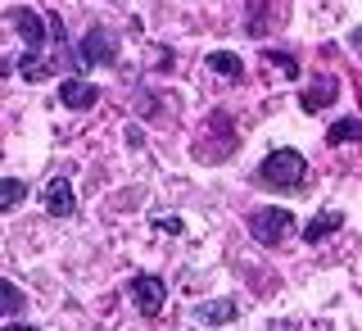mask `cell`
Instances as JSON below:
<instances>
[{
    "mask_svg": "<svg viewBox=\"0 0 362 331\" xmlns=\"http://www.w3.org/2000/svg\"><path fill=\"white\" fill-rule=\"evenodd\" d=\"M204 68L218 73V77H226V82H240V77H245V60H240V55H231V50H213L209 60H204Z\"/></svg>",
    "mask_w": 362,
    "mask_h": 331,
    "instance_id": "11",
    "label": "cell"
},
{
    "mask_svg": "<svg viewBox=\"0 0 362 331\" xmlns=\"http://www.w3.org/2000/svg\"><path fill=\"white\" fill-rule=\"evenodd\" d=\"M59 105L73 109V113H86V109L100 105V86L73 73V77H64V82H59Z\"/></svg>",
    "mask_w": 362,
    "mask_h": 331,
    "instance_id": "7",
    "label": "cell"
},
{
    "mask_svg": "<svg viewBox=\"0 0 362 331\" xmlns=\"http://www.w3.org/2000/svg\"><path fill=\"white\" fill-rule=\"evenodd\" d=\"M73 60H77V73H86V68H95V64H113L118 60V32L105 28V23H90L86 37L77 41Z\"/></svg>",
    "mask_w": 362,
    "mask_h": 331,
    "instance_id": "4",
    "label": "cell"
},
{
    "mask_svg": "<svg viewBox=\"0 0 362 331\" xmlns=\"http://www.w3.org/2000/svg\"><path fill=\"white\" fill-rule=\"evenodd\" d=\"M9 68H14V60H5V55H0V77H5Z\"/></svg>",
    "mask_w": 362,
    "mask_h": 331,
    "instance_id": "18",
    "label": "cell"
},
{
    "mask_svg": "<svg viewBox=\"0 0 362 331\" xmlns=\"http://www.w3.org/2000/svg\"><path fill=\"white\" fill-rule=\"evenodd\" d=\"M245 223H249V236H254L258 245H267V249H276L281 241L294 236V213L281 209V204H263V209H254Z\"/></svg>",
    "mask_w": 362,
    "mask_h": 331,
    "instance_id": "3",
    "label": "cell"
},
{
    "mask_svg": "<svg viewBox=\"0 0 362 331\" xmlns=\"http://www.w3.org/2000/svg\"><path fill=\"white\" fill-rule=\"evenodd\" d=\"M303 177H308V159H303L299 150H290V145H281V150H272L263 164H258L254 181L267 191H299Z\"/></svg>",
    "mask_w": 362,
    "mask_h": 331,
    "instance_id": "2",
    "label": "cell"
},
{
    "mask_svg": "<svg viewBox=\"0 0 362 331\" xmlns=\"http://www.w3.org/2000/svg\"><path fill=\"white\" fill-rule=\"evenodd\" d=\"M5 23L23 37V45L28 50L14 60L18 68V77H28V82H41V64H45V45H50V32H45V14H37V9H28V5H14L5 14Z\"/></svg>",
    "mask_w": 362,
    "mask_h": 331,
    "instance_id": "1",
    "label": "cell"
},
{
    "mask_svg": "<svg viewBox=\"0 0 362 331\" xmlns=\"http://www.w3.org/2000/svg\"><path fill=\"white\" fill-rule=\"evenodd\" d=\"M23 200H28V181L23 177H0V213L18 209Z\"/></svg>",
    "mask_w": 362,
    "mask_h": 331,
    "instance_id": "14",
    "label": "cell"
},
{
    "mask_svg": "<svg viewBox=\"0 0 362 331\" xmlns=\"http://www.w3.org/2000/svg\"><path fill=\"white\" fill-rule=\"evenodd\" d=\"M136 113H141V118H158V113H154V96H150V91H145V96H136Z\"/></svg>",
    "mask_w": 362,
    "mask_h": 331,
    "instance_id": "17",
    "label": "cell"
},
{
    "mask_svg": "<svg viewBox=\"0 0 362 331\" xmlns=\"http://www.w3.org/2000/svg\"><path fill=\"white\" fill-rule=\"evenodd\" d=\"M339 96V77L335 73H322L313 82V91H303V113H322V105H331Z\"/></svg>",
    "mask_w": 362,
    "mask_h": 331,
    "instance_id": "9",
    "label": "cell"
},
{
    "mask_svg": "<svg viewBox=\"0 0 362 331\" xmlns=\"http://www.w3.org/2000/svg\"><path fill=\"white\" fill-rule=\"evenodd\" d=\"M349 141H362V123L349 113V118H335L326 128V145H349Z\"/></svg>",
    "mask_w": 362,
    "mask_h": 331,
    "instance_id": "13",
    "label": "cell"
},
{
    "mask_svg": "<svg viewBox=\"0 0 362 331\" xmlns=\"http://www.w3.org/2000/svg\"><path fill=\"white\" fill-rule=\"evenodd\" d=\"M154 227H158V232H186V223H181L177 213H158V218H154Z\"/></svg>",
    "mask_w": 362,
    "mask_h": 331,
    "instance_id": "16",
    "label": "cell"
},
{
    "mask_svg": "<svg viewBox=\"0 0 362 331\" xmlns=\"http://www.w3.org/2000/svg\"><path fill=\"white\" fill-rule=\"evenodd\" d=\"M23 313H28V295H23L9 277H0V318H14L18 322Z\"/></svg>",
    "mask_w": 362,
    "mask_h": 331,
    "instance_id": "12",
    "label": "cell"
},
{
    "mask_svg": "<svg viewBox=\"0 0 362 331\" xmlns=\"http://www.w3.org/2000/svg\"><path fill=\"white\" fill-rule=\"evenodd\" d=\"M132 300H136V309L145 318H158L163 313V300H168L163 277H158V272H136L132 277Z\"/></svg>",
    "mask_w": 362,
    "mask_h": 331,
    "instance_id": "5",
    "label": "cell"
},
{
    "mask_svg": "<svg viewBox=\"0 0 362 331\" xmlns=\"http://www.w3.org/2000/svg\"><path fill=\"white\" fill-rule=\"evenodd\" d=\"M339 227H344V213H339V209H326V213H317V218L303 227V241H308V245H322L326 236L339 232Z\"/></svg>",
    "mask_w": 362,
    "mask_h": 331,
    "instance_id": "10",
    "label": "cell"
},
{
    "mask_svg": "<svg viewBox=\"0 0 362 331\" xmlns=\"http://www.w3.org/2000/svg\"><path fill=\"white\" fill-rule=\"evenodd\" d=\"M41 204H45V213H50V218H59V223L77 218V196H73V181H68L64 173H59V177H50V181H45V196H41Z\"/></svg>",
    "mask_w": 362,
    "mask_h": 331,
    "instance_id": "6",
    "label": "cell"
},
{
    "mask_svg": "<svg viewBox=\"0 0 362 331\" xmlns=\"http://www.w3.org/2000/svg\"><path fill=\"white\" fill-rule=\"evenodd\" d=\"M190 318H195L199 327H226V322L240 318V309H235V300H204V304L190 309Z\"/></svg>",
    "mask_w": 362,
    "mask_h": 331,
    "instance_id": "8",
    "label": "cell"
},
{
    "mask_svg": "<svg viewBox=\"0 0 362 331\" xmlns=\"http://www.w3.org/2000/svg\"><path fill=\"white\" fill-rule=\"evenodd\" d=\"M263 60H267V64H276L286 77H299V64H294V55H286V50H263Z\"/></svg>",
    "mask_w": 362,
    "mask_h": 331,
    "instance_id": "15",
    "label": "cell"
}]
</instances>
